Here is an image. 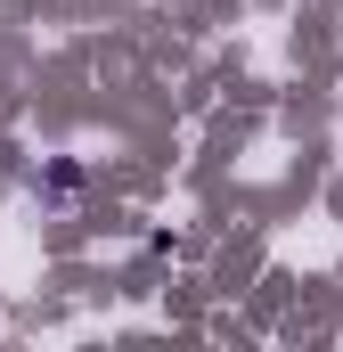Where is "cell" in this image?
<instances>
[{
  "mask_svg": "<svg viewBox=\"0 0 343 352\" xmlns=\"http://www.w3.org/2000/svg\"><path fill=\"white\" fill-rule=\"evenodd\" d=\"M82 156H58V164H41V173H33V188H41V197H49V205H74V197H82Z\"/></svg>",
  "mask_w": 343,
  "mask_h": 352,
  "instance_id": "cell-1",
  "label": "cell"
}]
</instances>
